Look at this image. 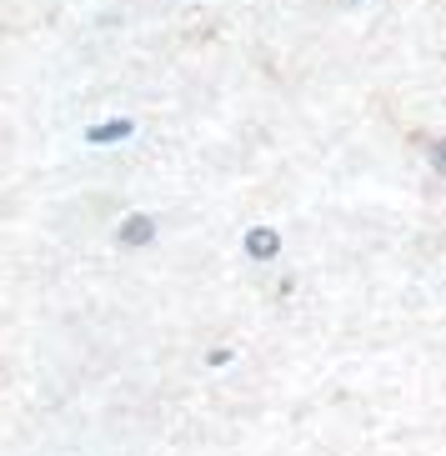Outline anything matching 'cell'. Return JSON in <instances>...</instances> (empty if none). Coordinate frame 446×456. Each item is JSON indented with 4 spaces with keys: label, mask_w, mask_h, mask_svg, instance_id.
<instances>
[{
    "label": "cell",
    "mask_w": 446,
    "mask_h": 456,
    "mask_svg": "<svg viewBox=\"0 0 446 456\" xmlns=\"http://www.w3.org/2000/svg\"><path fill=\"white\" fill-rule=\"evenodd\" d=\"M432 161H436V171L446 175V141H436V146H432Z\"/></svg>",
    "instance_id": "4"
},
{
    "label": "cell",
    "mask_w": 446,
    "mask_h": 456,
    "mask_svg": "<svg viewBox=\"0 0 446 456\" xmlns=\"http://www.w3.org/2000/svg\"><path fill=\"white\" fill-rule=\"evenodd\" d=\"M156 241V221L150 216H131L121 226V246H150Z\"/></svg>",
    "instance_id": "2"
},
{
    "label": "cell",
    "mask_w": 446,
    "mask_h": 456,
    "mask_svg": "<svg viewBox=\"0 0 446 456\" xmlns=\"http://www.w3.org/2000/svg\"><path fill=\"white\" fill-rule=\"evenodd\" d=\"M126 135H131V121H106L91 131V141L95 146H110V141H126Z\"/></svg>",
    "instance_id": "3"
},
{
    "label": "cell",
    "mask_w": 446,
    "mask_h": 456,
    "mask_svg": "<svg viewBox=\"0 0 446 456\" xmlns=\"http://www.w3.org/2000/svg\"><path fill=\"white\" fill-rule=\"evenodd\" d=\"M276 251H281V236H276L271 226H256L251 236H246V256H251V261H271Z\"/></svg>",
    "instance_id": "1"
}]
</instances>
